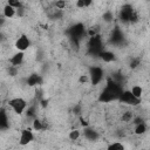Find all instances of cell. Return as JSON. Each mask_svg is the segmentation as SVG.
Here are the masks:
<instances>
[{"instance_id": "5b68a950", "label": "cell", "mask_w": 150, "mask_h": 150, "mask_svg": "<svg viewBox=\"0 0 150 150\" xmlns=\"http://www.w3.org/2000/svg\"><path fill=\"white\" fill-rule=\"evenodd\" d=\"M68 34H69L70 41L79 45V42L82 40V38L87 34V29L82 22H77L68 29Z\"/></svg>"}, {"instance_id": "d6986e66", "label": "cell", "mask_w": 150, "mask_h": 150, "mask_svg": "<svg viewBox=\"0 0 150 150\" xmlns=\"http://www.w3.org/2000/svg\"><path fill=\"white\" fill-rule=\"evenodd\" d=\"M23 116L26 117V120H29L30 122H32L34 118H36V117H38L36 105H34V104H29V105L27 107V109H26V111H25Z\"/></svg>"}, {"instance_id": "8992f818", "label": "cell", "mask_w": 150, "mask_h": 150, "mask_svg": "<svg viewBox=\"0 0 150 150\" xmlns=\"http://www.w3.org/2000/svg\"><path fill=\"white\" fill-rule=\"evenodd\" d=\"M88 76H89V83H91L93 86H98L104 80V69L100 66H91L89 68Z\"/></svg>"}, {"instance_id": "52a82bcc", "label": "cell", "mask_w": 150, "mask_h": 150, "mask_svg": "<svg viewBox=\"0 0 150 150\" xmlns=\"http://www.w3.org/2000/svg\"><path fill=\"white\" fill-rule=\"evenodd\" d=\"M35 139V135H34V131L32 130V128H23L20 130V134H19V138H18V142H19V145L21 146H27L29 145Z\"/></svg>"}, {"instance_id": "277c9868", "label": "cell", "mask_w": 150, "mask_h": 150, "mask_svg": "<svg viewBox=\"0 0 150 150\" xmlns=\"http://www.w3.org/2000/svg\"><path fill=\"white\" fill-rule=\"evenodd\" d=\"M87 48L89 54L93 56H98V54L104 49V41L101 34H97L95 36H91L88 39L87 42Z\"/></svg>"}, {"instance_id": "d6a6232c", "label": "cell", "mask_w": 150, "mask_h": 150, "mask_svg": "<svg viewBox=\"0 0 150 150\" xmlns=\"http://www.w3.org/2000/svg\"><path fill=\"white\" fill-rule=\"evenodd\" d=\"M5 25H6V19H5L2 15H0V30H1V28H2Z\"/></svg>"}, {"instance_id": "7402d4cb", "label": "cell", "mask_w": 150, "mask_h": 150, "mask_svg": "<svg viewBox=\"0 0 150 150\" xmlns=\"http://www.w3.org/2000/svg\"><path fill=\"white\" fill-rule=\"evenodd\" d=\"M68 138L73 142H76L79 141L80 138H82V130L75 128V129H71L69 132H68Z\"/></svg>"}, {"instance_id": "603a6c76", "label": "cell", "mask_w": 150, "mask_h": 150, "mask_svg": "<svg viewBox=\"0 0 150 150\" xmlns=\"http://www.w3.org/2000/svg\"><path fill=\"white\" fill-rule=\"evenodd\" d=\"M107 150H125V145L120 141H114L108 144Z\"/></svg>"}, {"instance_id": "7c38bea8", "label": "cell", "mask_w": 150, "mask_h": 150, "mask_svg": "<svg viewBox=\"0 0 150 150\" xmlns=\"http://www.w3.org/2000/svg\"><path fill=\"white\" fill-rule=\"evenodd\" d=\"M11 121L8 111L5 108H0V131H5L9 128Z\"/></svg>"}, {"instance_id": "44dd1931", "label": "cell", "mask_w": 150, "mask_h": 150, "mask_svg": "<svg viewBox=\"0 0 150 150\" xmlns=\"http://www.w3.org/2000/svg\"><path fill=\"white\" fill-rule=\"evenodd\" d=\"M26 82H27L28 86L34 87V86L41 84V83H42V79H41V76H40L39 74H30V75L27 77Z\"/></svg>"}, {"instance_id": "3957f363", "label": "cell", "mask_w": 150, "mask_h": 150, "mask_svg": "<svg viewBox=\"0 0 150 150\" xmlns=\"http://www.w3.org/2000/svg\"><path fill=\"white\" fill-rule=\"evenodd\" d=\"M7 105L9 107V109L18 116H23L27 107L29 105V103L27 102V100H25L23 97L16 96V97H12L8 100Z\"/></svg>"}, {"instance_id": "f1b7e54d", "label": "cell", "mask_w": 150, "mask_h": 150, "mask_svg": "<svg viewBox=\"0 0 150 150\" xmlns=\"http://www.w3.org/2000/svg\"><path fill=\"white\" fill-rule=\"evenodd\" d=\"M7 73L9 76H16L19 74V68H15V67H12V66H8L7 67Z\"/></svg>"}, {"instance_id": "f546056e", "label": "cell", "mask_w": 150, "mask_h": 150, "mask_svg": "<svg viewBox=\"0 0 150 150\" xmlns=\"http://www.w3.org/2000/svg\"><path fill=\"white\" fill-rule=\"evenodd\" d=\"M79 83H80V84L89 83V76H88V74H84V75H80V77H79Z\"/></svg>"}, {"instance_id": "9a60e30c", "label": "cell", "mask_w": 150, "mask_h": 150, "mask_svg": "<svg viewBox=\"0 0 150 150\" xmlns=\"http://www.w3.org/2000/svg\"><path fill=\"white\" fill-rule=\"evenodd\" d=\"M134 117H135L134 110L130 109V108H127V109H124L123 111H121L120 121H121L123 124H128V123H131V122H132Z\"/></svg>"}, {"instance_id": "30bf717a", "label": "cell", "mask_w": 150, "mask_h": 150, "mask_svg": "<svg viewBox=\"0 0 150 150\" xmlns=\"http://www.w3.org/2000/svg\"><path fill=\"white\" fill-rule=\"evenodd\" d=\"M82 137L88 142H97L101 138V134L91 125H88L82 129Z\"/></svg>"}, {"instance_id": "484cf974", "label": "cell", "mask_w": 150, "mask_h": 150, "mask_svg": "<svg viewBox=\"0 0 150 150\" xmlns=\"http://www.w3.org/2000/svg\"><path fill=\"white\" fill-rule=\"evenodd\" d=\"M53 7L54 8H56V9H59V11H64L66 8H67V2L66 1H55V2H53Z\"/></svg>"}, {"instance_id": "4fadbf2b", "label": "cell", "mask_w": 150, "mask_h": 150, "mask_svg": "<svg viewBox=\"0 0 150 150\" xmlns=\"http://www.w3.org/2000/svg\"><path fill=\"white\" fill-rule=\"evenodd\" d=\"M97 57H98L102 62H104V63H111V62H114V61L116 60V54H115L112 50L104 48V49L98 54Z\"/></svg>"}, {"instance_id": "4dcf8cb0", "label": "cell", "mask_w": 150, "mask_h": 150, "mask_svg": "<svg viewBox=\"0 0 150 150\" xmlns=\"http://www.w3.org/2000/svg\"><path fill=\"white\" fill-rule=\"evenodd\" d=\"M73 111H74L75 115L82 116V104H76V105L73 108Z\"/></svg>"}, {"instance_id": "7a4b0ae2", "label": "cell", "mask_w": 150, "mask_h": 150, "mask_svg": "<svg viewBox=\"0 0 150 150\" xmlns=\"http://www.w3.org/2000/svg\"><path fill=\"white\" fill-rule=\"evenodd\" d=\"M118 19L123 23H134L137 21L138 15L130 4H124L118 11Z\"/></svg>"}, {"instance_id": "4316f807", "label": "cell", "mask_w": 150, "mask_h": 150, "mask_svg": "<svg viewBox=\"0 0 150 150\" xmlns=\"http://www.w3.org/2000/svg\"><path fill=\"white\" fill-rule=\"evenodd\" d=\"M129 66H130L131 69H136V68H138V67L141 66V60H139V57H131Z\"/></svg>"}, {"instance_id": "83f0119b", "label": "cell", "mask_w": 150, "mask_h": 150, "mask_svg": "<svg viewBox=\"0 0 150 150\" xmlns=\"http://www.w3.org/2000/svg\"><path fill=\"white\" fill-rule=\"evenodd\" d=\"M7 4H8L9 6H12L13 8H15V9H19V8L23 7V4H22L21 1H18V0H8Z\"/></svg>"}, {"instance_id": "e0dca14e", "label": "cell", "mask_w": 150, "mask_h": 150, "mask_svg": "<svg viewBox=\"0 0 150 150\" xmlns=\"http://www.w3.org/2000/svg\"><path fill=\"white\" fill-rule=\"evenodd\" d=\"M32 130L33 131H43L47 128V124L45 123V121H42L41 118L36 117L32 121Z\"/></svg>"}, {"instance_id": "8fae6325", "label": "cell", "mask_w": 150, "mask_h": 150, "mask_svg": "<svg viewBox=\"0 0 150 150\" xmlns=\"http://www.w3.org/2000/svg\"><path fill=\"white\" fill-rule=\"evenodd\" d=\"M25 57H26L25 53H22V52H15V53H13V54L11 55V57L8 59V63H9V66H12V67L19 68V67H21V66L23 64Z\"/></svg>"}, {"instance_id": "ba28073f", "label": "cell", "mask_w": 150, "mask_h": 150, "mask_svg": "<svg viewBox=\"0 0 150 150\" xmlns=\"http://www.w3.org/2000/svg\"><path fill=\"white\" fill-rule=\"evenodd\" d=\"M117 102H120L121 104L128 105V107H137V105L141 104L142 100H137V98H135V97L130 94V91H129L128 89H123V91L121 93V95H120Z\"/></svg>"}, {"instance_id": "2e32d148", "label": "cell", "mask_w": 150, "mask_h": 150, "mask_svg": "<svg viewBox=\"0 0 150 150\" xmlns=\"http://www.w3.org/2000/svg\"><path fill=\"white\" fill-rule=\"evenodd\" d=\"M128 90L130 91V94H131L135 98L142 100L143 94H144V89H143V87H142L141 84H132Z\"/></svg>"}, {"instance_id": "1f68e13d", "label": "cell", "mask_w": 150, "mask_h": 150, "mask_svg": "<svg viewBox=\"0 0 150 150\" xmlns=\"http://www.w3.org/2000/svg\"><path fill=\"white\" fill-rule=\"evenodd\" d=\"M6 41H7V36H6V34H5L2 30H0V45L4 43V42H6Z\"/></svg>"}, {"instance_id": "cb8c5ba5", "label": "cell", "mask_w": 150, "mask_h": 150, "mask_svg": "<svg viewBox=\"0 0 150 150\" xmlns=\"http://www.w3.org/2000/svg\"><path fill=\"white\" fill-rule=\"evenodd\" d=\"M93 4H94V2L90 1V0H77V1H75L74 5H75V7H76L77 9H84V8L90 7Z\"/></svg>"}, {"instance_id": "9c48e42d", "label": "cell", "mask_w": 150, "mask_h": 150, "mask_svg": "<svg viewBox=\"0 0 150 150\" xmlns=\"http://www.w3.org/2000/svg\"><path fill=\"white\" fill-rule=\"evenodd\" d=\"M30 45H32L30 39L26 34H20L14 42V47H15L16 52H22V53H25L27 49H29Z\"/></svg>"}, {"instance_id": "5bb4252c", "label": "cell", "mask_w": 150, "mask_h": 150, "mask_svg": "<svg viewBox=\"0 0 150 150\" xmlns=\"http://www.w3.org/2000/svg\"><path fill=\"white\" fill-rule=\"evenodd\" d=\"M123 39H124V35H123V33H122V30L120 28L116 27V28H114L111 30V34H110V41H111V43H114L115 46L121 45L123 42Z\"/></svg>"}, {"instance_id": "ac0fdd59", "label": "cell", "mask_w": 150, "mask_h": 150, "mask_svg": "<svg viewBox=\"0 0 150 150\" xmlns=\"http://www.w3.org/2000/svg\"><path fill=\"white\" fill-rule=\"evenodd\" d=\"M2 16L5 19H13L14 16H16V9L9 6L8 4H6L2 7Z\"/></svg>"}, {"instance_id": "d4e9b609", "label": "cell", "mask_w": 150, "mask_h": 150, "mask_svg": "<svg viewBox=\"0 0 150 150\" xmlns=\"http://www.w3.org/2000/svg\"><path fill=\"white\" fill-rule=\"evenodd\" d=\"M102 18H103V21H105L107 23H110V22H112V20H114V14H112L111 11H105V12L103 13Z\"/></svg>"}, {"instance_id": "ffe728a7", "label": "cell", "mask_w": 150, "mask_h": 150, "mask_svg": "<svg viewBox=\"0 0 150 150\" xmlns=\"http://www.w3.org/2000/svg\"><path fill=\"white\" fill-rule=\"evenodd\" d=\"M146 131H148V124L145 121L134 125V134L136 136H143L146 134Z\"/></svg>"}, {"instance_id": "6da1fadb", "label": "cell", "mask_w": 150, "mask_h": 150, "mask_svg": "<svg viewBox=\"0 0 150 150\" xmlns=\"http://www.w3.org/2000/svg\"><path fill=\"white\" fill-rule=\"evenodd\" d=\"M122 91H123V86L112 81L109 77L105 81V84H104V87L102 88V90L98 95V101L102 102V103L117 102Z\"/></svg>"}]
</instances>
